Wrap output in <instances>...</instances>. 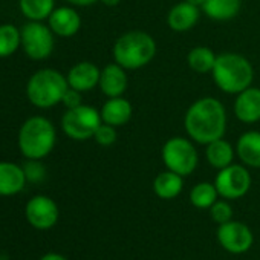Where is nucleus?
Masks as SVG:
<instances>
[{
    "mask_svg": "<svg viewBox=\"0 0 260 260\" xmlns=\"http://www.w3.org/2000/svg\"><path fill=\"white\" fill-rule=\"evenodd\" d=\"M228 116L225 106L214 96H202L190 104L184 116V127L190 140L207 146L214 140L223 138Z\"/></svg>",
    "mask_w": 260,
    "mask_h": 260,
    "instance_id": "nucleus-1",
    "label": "nucleus"
},
{
    "mask_svg": "<svg viewBox=\"0 0 260 260\" xmlns=\"http://www.w3.org/2000/svg\"><path fill=\"white\" fill-rule=\"evenodd\" d=\"M156 42L146 31H127L121 34L112 48L113 61L125 71H138L152 63L156 55Z\"/></svg>",
    "mask_w": 260,
    "mask_h": 260,
    "instance_id": "nucleus-2",
    "label": "nucleus"
},
{
    "mask_svg": "<svg viewBox=\"0 0 260 260\" xmlns=\"http://www.w3.org/2000/svg\"><path fill=\"white\" fill-rule=\"evenodd\" d=\"M214 84L228 95H237L252 86L254 68L251 61L237 52H222L217 55L211 71Z\"/></svg>",
    "mask_w": 260,
    "mask_h": 260,
    "instance_id": "nucleus-3",
    "label": "nucleus"
},
{
    "mask_svg": "<svg viewBox=\"0 0 260 260\" xmlns=\"http://www.w3.org/2000/svg\"><path fill=\"white\" fill-rule=\"evenodd\" d=\"M57 141L54 124L45 116H32L25 121L19 132V147L28 159L48 156Z\"/></svg>",
    "mask_w": 260,
    "mask_h": 260,
    "instance_id": "nucleus-4",
    "label": "nucleus"
},
{
    "mask_svg": "<svg viewBox=\"0 0 260 260\" xmlns=\"http://www.w3.org/2000/svg\"><path fill=\"white\" fill-rule=\"evenodd\" d=\"M68 87V78L61 72L55 69H40L29 78L26 93L36 107L48 109L61 103Z\"/></svg>",
    "mask_w": 260,
    "mask_h": 260,
    "instance_id": "nucleus-5",
    "label": "nucleus"
},
{
    "mask_svg": "<svg viewBox=\"0 0 260 260\" xmlns=\"http://www.w3.org/2000/svg\"><path fill=\"white\" fill-rule=\"evenodd\" d=\"M161 158L167 170L184 178L194 173L199 166V155L194 141L185 137L169 138L161 149Z\"/></svg>",
    "mask_w": 260,
    "mask_h": 260,
    "instance_id": "nucleus-6",
    "label": "nucleus"
},
{
    "mask_svg": "<svg viewBox=\"0 0 260 260\" xmlns=\"http://www.w3.org/2000/svg\"><path fill=\"white\" fill-rule=\"evenodd\" d=\"M101 122L103 119L98 109L81 104L78 107L66 110L61 118V128L71 140L86 141L93 138Z\"/></svg>",
    "mask_w": 260,
    "mask_h": 260,
    "instance_id": "nucleus-7",
    "label": "nucleus"
},
{
    "mask_svg": "<svg viewBox=\"0 0 260 260\" xmlns=\"http://www.w3.org/2000/svg\"><path fill=\"white\" fill-rule=\"evenodd\" d=\"M251 175L243 164H231L220 169L216 175L214 185L222 199L236 201L243 198L251 188Z\"/></svg>",
    "mask_w": 260,
    "mask_h": 260,
    "instance_id": "nucleus-8",
    "label": "nucleus"
},
{
    "mask_svg": "<svg viewBox=\"0 0 260 260\" xmlns=\"http://www.w3.org/2000/svg\"><path fill=\"white\" fill-rule=\"evenodd\" d=\"M22 46L32 60L48 58L54 49V32L40 22H29L22 29Z\"/></svg>",
    "mask_w": 260,
    "mask_h": 260,
    "instance_id": "nucleus-9",
    "label": "nucleus"
},
{
    "mask_svg": "<svg viewBox=\"0 0 260 260\" xmlns=\"http://www.w3.org/2000/svg\"><path fill=\"white\" fill-rule=\"evenodd\" d=\"M217 242L225 251L231 254H243L252 246L254 236L249 226L243 222L230 220L226 223L219 225Z\"/></svg>",
    "mask_w": 260,
    "mask_h": 260,
    "instance_id": "nucleus-10",
    "label": "nucleus"
},
{
    "mask_svg": "<svg viewBox=\"0 0 260 260\" xmlns=\"http://www.w3.org/2000/svg\"><path fill=\"white\" fill-rule=\"evenodd\" d=\"M26 219L28 222L37 228V230H51L60 216L58 207L57 204L43 194L34 196L32 199H29V202L26 204V210H25Z\"/></svg>",
    "mask_w": 260,
    "mask_h": 260,
    "instance_id": "nucleus-11",
    "label": "nucleus"
},
{
    "mask_svg": "<svg viewBox=\"0 0 260 260\" xmlns=\"http://www.w3.org/2000/svg\"><path fill=\"white\" fill-rule=\"evenodd\" d=\"M233 110L236 118L243 124L260 121V87L249 86L236 95Z\"/></svg>",
    "mask_w": 260,
    "mask_h": 260,
    "instance_id": "nucleus-12",
    "label": "nucleus"
},
{
    "mask_svg": "<svg viewBox=\"0 0 260 260\" xmlns=\"http://www.w3.org/2000/svg\"><path fill=\"white\" fill-rule=\"evenodd\" d=\"M201 19V8L188 4L187 0L173 5L167 13V26L175 32H187L193 29Z\"/></svg>",
    "mask_w": 260,
    "mask_h": 260,
    "instance_id": "nucleus-13",
    "label": "nucleus"
},
{
    "mask_svg": "<svg viewBox=\"0 0 260 260\" xmlns=\"http://www.w3.org/2000/svg\"><path fill=\"white\" fill-rule=\"evenodd\" d=\"M127 71L118 63H109L101 69L98 86L107 98L122 96L127 90Z\"/></svg>",
    "mask_w": 260,
    "mask_h": 260,
    "instance_id": "nucleus-14",
    "label": "nucleus"
},
{
    "mask_svg": "<svg viewBox=\"0 0 260 260\" xmlns=\"http://www.w3.org/2000/svg\"><path fill=\"white\" fill-rule=\"evenodd\" d=\"M100 75H101V69L95 63L80 61L71 68L66 78H68L69 87L80 90L83 93V92H89L98 86Z\"/></svg>",
    "mask_w": 260,
    "mask_h": 260,
    "instance_id": "nucleus-15",
    "label": "nucleus"
},
{
    "mask_svg": "<svg viewBox=\"0 0 260 260\" xmlns=\"http://www.w3.org/2000/svg\"><path fill=\"white\" fill-rule=\"evenodd\" d=\"M236 156L251 169H260V132L246 130L236 143Z\"/></svg>",
    "mask_w": 260,
    "mask_h": 260,
    "instance_id": "nucleus-16",
    "label": "nucleus"
},
{
    "mask_svg": "<svg viewBox=\"0 0 260 260\" xmlns=\"http://www.w3.org/2000/svg\"><path fill=\"white\" fill-rule=\"evenodd\" d=\"M100 115H101L103 122L110 124L113 127H122L130 121V118H132L134 106L124 96L109 98L103 104V107L100 110Z\"/></svg>",
    "mask_w": 260,
    "mask_h": 260,
    "instance_id": "nucleus-17",
    "label": "nucleus"
},
{
    "mask_svg": "<svg viewBox=\"0 0 260 260\" xmlns=\"http://www.w3.org/2000/svg\"><path fill=\"white\" fill-rule=\"evenodd\" d=\"M49 19V28L54 34L60 37H72L81 28V17L80 14L69 7H61L52 11Z\"/></svg>",
    "mask_w": 260,
    "mask_h": 260,
    "instance_id": "nucleus-18",
    "label": "nucleus"
},
{
    "mask_svg": "<svg viewBox=\"0 0 260 260\" xmlns=\"http://www.w3.org/2000/svg\"><path fill=\"white\" fill-rule=\"evenodd\" d=\"M26 175L22 167L13 162H0V196H13L23 190Z\"/></svg>",
    "mask_w": 260,
    "mask_h": 260,
    "instance_id": "nucleus-19",
    "label": "nucleus"
},
{
    "mask_svg": "<svg viewBox=\"0 0 260 260\" xmlns=\"http://www.w3.org/2000/svg\"><path fill=\"white\" fill-rule=\"evenodd\" d=\"M234 156H236V149L225 138L214 140L205 146V158L208 164L216 170L231 166L234 162Z\"/></svg>",
    "mask_w": 260,
    "mask_h": 260,
    "instance_id": "nucleus-20",
    "label": "nucleus"
},
{
    "mask_svg": "<svg viewBox=\"0 0 260 260\" xmlns=\"http://www.w3.org/2000/svg\"><path fill=\"white\" fill-rule=\"evenodd\" d=\"M242 0H205L201 11L214 22H228L239 16Z\"/></svg>",
    "mask_w": 260,
    "mask_h": 260,
    "instance_id": "nucleus-21",
    "label": "nucleus"
},
{
    "mask_svg": "<svg viewBox=\"0 0 260 260\" xmlns=\"http://www.w3.org/2000/svg\"><path fill=\"white\" fill-rule=\"evenodd\" d=\"M182 188H184V176H181L172 170L161 172L159 175H156V178L153 181L155 194L164 201L178 198L181 194Z\"/></svg>",
    "mask_w": 260,
    "mask_h": 260,
    "instance_id": "nucleus-22",
    "label": "nucleus"
},
{
    "mask_svg": "<svg viewBox=\"0 0 260 260\" xmlns=\"http://www.w3.org/2000/svg\"><path fill=\"white\" fill-rule=\"evenodd\" d=\"M217 55L208 46H194L187 54V64L196 74H211Z\"/></svg>",
    "mask_w": 260,
    "mask_h": 260,
    "instance_id": "nucleus-23",
    "label": "nucleus"
},
{
    "mask_svg": "<svg viewBox=\"0 0 260 260\" xmlns=\"http://www.w3.org/2000/svg\"><path fill=\"white\" fill-rule=\"evenodd\" d=\"M219 193L214 182H199L190 190V202L193 207L201 210H210V207L217 201Z\"/></svg>",
    "mask_w": 260,
    "mask_h": 260,
    "instance_id": "nucleus-24",
    "label": "nucleus"
},
{
    "mask_svg": "<svg viewBox=\"0 0 260 260\" xmlns=\"http://www.w3.org/2000/svg\"><path fill=\"white\" fill-rule=\"evenodd\" d=\"M22 13L34 22L49 17L54 11V0H20Z\"/></svg>",
    "mask_w": 260,
    "mask_h": 260,
    "instance_id": "nucleus-25",
    "label": "nucleus"
},
{
    "mask_svg": "<svg viewBox=\"0 0 260 260\" xmlns=\"http://www.w3.org/2000/svg\"><path fill=\"white\" fill-rule=\"evenodd\" d=\"M22 43V32L13 25H0V57H8Z\"/></svg>",
    "mask_w": 260,
    "mask_h": 260,
    "instance_id": "nucleus-26",
    "label": "nucleus"
},
{
    "mask_svg": "<svg viewBox=\"0 0 260 260\" xmlns=\"http://www.w3.org/2000/svg\"><path fill=\"white\" fill-rule=\"evenodd\" d=\"M210 214L216 223L222 225V223L233 220V207L230 205V202L226 199H217L210 207Z\"/></svg>",
    "mask_w": 260,
    "mask_h": 260,
    "instance_id": "nucleus-27",
    "label": "nucleus"
},
{
    "mask_svg": "<svg viewBox=\"0 0 260 260\" xmlns=\"http://www.w3.org/2000/svg\"><path fill=\"white\" fill-rule=\"evenodd\" d=\"M116 127L110 125V124H106V122H101L100 127L96 128V132L93 135V140L98 146H103V147H110L112 144L116 143Z\"/></svg>",
    "mask_w": 260,
    "mask_h": 260,
    "instance_id": "nucleus-28",
    "label": "nucleus"
},
{
    "mask_svg": "<svg viewBox=\"0 0 260 260\" xmlns=\"http://www.w3.org/2000/svg\"><path fill=\"white\" fill-rule=\"evenodd\" d=\"M25 175H26V179L28 181H32V182H39L45 178V167L39 162V159H31L26 166H25Z\"/></svg>",
    "mask_w": 260,
    "mask_h": 260,
    "instance_id": "nucleus-29",
    "label": "nucleus"
},
{
    "mask_svg": "<svg viewBox=\"0 0 260 260\" xmlns=\"http://www.w3.org/2000/svg\"><path fill=\"white\" fill-rule=\"evenodd\" d=\"M61 103L66 106V109H74V107H78L81 106V92L80 90H75L72 87H68V90L64 92L63 95V100Z\"/></svg>",
    "mask_w": 260,
    "mask_h": 260,
    "instance_id": "nucleus-30",
    "label": "nucleus"
},
{
    "mask_svg": "<svg viewBox=\"0 0 260 260\" xmlns=\"http://www.w3.org/2000/svg\"><path fill=\"white\" fill-rule=\"evenodd\" d=\"M68 2L75 7H90V5L100 2V0H68Z\"/></svg>",
    "mask_w": 260,
    "mask_h": 260,
    "instance_id": "nucleus-31",
    "label": "nucleus"
},
{
    "mask_svg": "<svg viewBox=\"0 0 260 260\" xmlns=\"http://www.w3.org/2000/svg\"><path fill=\"white\" fill-rule=\"evenodd\" d=\"M40 260H68V258L63 257L61 254H57V252H48V254H45Z\"/></svg>",
    "mask_w": 260,
    "mask_h": 260,
    "instance_id": "nucleus-32",
    "label": "nucleus"
},
{
    "mask_svg": "<svg viewBox=\"0 0 260 260\" xmlns=\"http://www.w3.org/2000/svg\"><path fill=\"white\" fill-rule=\"evenodd\" d=\"M100 2H101L103 5L109 7V8H115V7H118V5L121 4V0H100Z\"/></svg>",
    "mask_w": 260,
    "mask_h": 260,
    "instance_id": "nucleus-33",
    "label": "nucleus"
},
{
    "mask_svg": "<svg viewBox=\"0 0 260 260\" xmlns=\"http://www.w3.org/2000/svg\"><path fill=\"white\" fill-rule=\"evenodd\" d=\"M187 2L194 5V7H198V8H202V5L205 4V0H187Z\"/></svg>",
    "mask_w": 260,
    "mask_h": 260,
    "instance_id": "nucleus-34",
    "label": "nucleus"
},
{
    "mask_svg": "<svg viewBox=\"0 0 260 260\" xmlns=\"http://www.w3.org/2000/svg\"><path fill=\"white\" fill-rule=\"evenodd\" d=\"M0 260H10L5 254H2V255H0Z\"/></svg>",
    "mask_w": 260,
    "mask_h": 260,
    "instance_id": "nucleus-35",
    "label": "nucleus"
}]
</instances>
